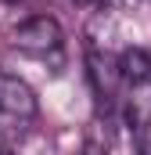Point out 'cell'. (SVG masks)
<instances>
[{
  "label": "cell",
  "instance_id": "obj_1",
  "mask_svg": "<svg viewBox=\"0 0 151 155\" xmlns=\"http://www.w3.org/2000/svg\"><path fill=\"white\" fill-rule=\"evenodd\" d=\"M61 40H65V33H61L58 18H50V15H33L11 29V43L25 54H50L61 47Z\"/></svg>",
  "mask_w": 151,
  "mask_h": 155
},
{
  "label": "cell",
  "instance_id": "obj_2",
  "mask_svg": "<svg viewBox=\"0 0 151 155\" xmlns=\"http://www.w3.org/2000/svg\"><path fill=\"white\" fill-rule=\"evenodd\" d=\"M36 112H40L36 90L18 72L0 69V116L14 119V123H25V119H36Z\"/></svg>",
  "mask_w": 151,
  "mask_h": 155
},
{
  "label": "cell",
  "instance_id": "obj_3",
  "mask_svg": "<svg viewBox=\"0 0 151 155\" xmlns=\"http://www.w3.org/2000/svg\"><path fill=\"white\" fill-rule=\"evenodd\" d=\"M86 69H90V83H94V94L108 105L115 97V90H119V65H115L112 54H104V51H97V47H90L86 51Z\"/></svg>",
  "mask_w": 151,
  "mask_h": 155
},
{
  "label": "cell",
  "instance_id": "obj_4",
  "mask_svg": "<svg viewBox=\"0 0 151 155\" xmlns=\"http://www.w3.org/2000/svg\"><path fill=\"white\" fill-rule=\"evenodd\" d=\"M115 65H119V79H122V83L140 87V83L151 79V54L144 47H126V51L115 58Z\"/></svg>",
  "mask_w": 151,
  "mask_h": 155
},
{
  "label": "cell",
  "instance_id": "obj_5",
  "mask_svg": "<svg viewBox=\"0 0 151 155\" xmlns=\"http://www.w3.org/2000/svg\"><path fill=\"white\" fill-rule=\"evenodd\" d=\"M79 155H108V144H104L101 137H94V134H90V137L83 141V152H79Z\"/></svg>",
  "mask_w": 151,
  "mask_h": 155
},
{
  "label": "cell",
  "instance_id": "obj_6",
  "mask_svg": "<svg viewBox=\"0 0 151 155\" xmlns=\"http://www.w3.org/2000/svg\"><path fill=\"white\" fill-rule=\"evenodd\" d=\"M137 141H140V155H151V123L137 126Z\"/></svg>",
  "mask_w": 151,
  "mask_h": 155
},
{
  "label": "cell",
  "instance_id": "obj_7",
  "mask_svg": "<svg viewBox=\"0 0 151 155\" xmlns=\"http://www.w3.org/2000/svg\"><path fill=\"white\" fill-rule=\"evenodd\" d=\"M4 4H22V0H4Z\"/></svg>",
  "mask_w": 151,
  "mask_h": 155
}]
</instances>
